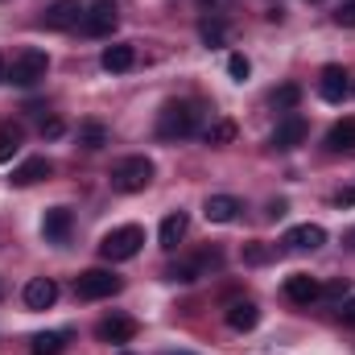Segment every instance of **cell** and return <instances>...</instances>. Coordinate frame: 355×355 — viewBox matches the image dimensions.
Masks as SVG:
<instances>
[{"label":"cell","mask_w":355,"mask_h":355,"mask_svg":"<svg viewBox=\"0 0 355 355\" xmlns=\"http://www.w3.org/2000/svg\"><path fill=\"white\" fill-rule=\"evenodd\" d=\"M198 128V107L190 99H170L162 112H157V137L162 141H178V137H190Z\"/></svg>","instance_id":"6da1fadb"},{"label":"cell","mask_w":355,"mask_h":355,"mask_svg":"<svg viewBox=\"0 0 355 355\" xmlns=\"http://www.w3.org/2000/svg\"><path fill=\"white\" fill-rule=\"evenodd\" d=\"M141 248H145V232H141L137 223L112 227V232L99 240V257H103V261H112V265H120V261H132Z\"/></svg>","instance_id":"7a4b0ae2"},{"label":"cell","mask_w":355,"mask_h":355,"mask_svg":"<svg viewBox=\"0 0 355 355\" xmlns=\"http://www.w3.org/2000/svg\"><path fill=\"white\" fill-rule=\"evenodd\" d=\"M153 182V162L149 157H120L116 166H112V190H120V194H141L145 186Z\"/></svg>","instance_id":"3957f363"},{"label":"cell","mask_w":355,"mask_h":355,"mask_svg":"<svg viewBox=\"0 0 355 355\" xmlns=\"http://www.w3.org/2000/svg\"><path fill=\"white\" fill-rule=\"evenodd\" d=\"M46 71H50V58H46V50H25L21 58H12V67H8V83L12 87H33V83H42L46 79Z\"/></svg>","instance_id":"277c9868"},{"label":"cell","mask_w":355,"mask_h":355,"mask_svg":"<svg viewBox=\"0 0 355 355\" xmlns=\"http://www.w3.org/2000/svg\"><path fill=\"white\" fill-rule=\"evenodd\" d=\"M75 293H79L83 302L112 297V293H120V277H116V272H107V268H87V272H79V277H75Z\"/></svg>","instance_id":"5b68a950"},{"label":"cell","mask_w":355,"mask_h":355,"mask_svg":"<svg viewBox=\"0 0 355 355\" xmlns=\"http://www.w3.org/2000/svg\"><path fill=\"white\" fill-rule=\"evenodd\" d=\"M116 25H120L116 0H91L87 12H83V33H87V37H112Z\"/></svg>","instance_id":"8992f818"},{"label":"cell","mask_w":355,"mask_h":355,"mask_svg":"<svg viewBox=\"0 0 355 355\" xmlns=\"http://www.w3.org/2000/svg\"><path fill=\"white\" fill-rule=\"evenodd\" d=\"M83 12H87V4H83V0H54V4L46 8L42 25H46V29H71V25H79V21H83Z\"/></svg>","instance_id":"52a82bcc"},{"label":"cell","mask_w":355,"mask_h":355,"mask_svg":"<svg viewBox=\"0 0 355 355\" xmlns=\"http://www.w3.org/2000/svg\"><path fill=\"white\" fill-rule=\"evenodd\" d=\"M71 227H75L71 207H50L46 219H42V236H46L50 244H67V240H71Z\"/></svg>","instance_id":"ba28073f"},{"label":"cell","mask_w":355,"mask_h":355,"mask_svg":"<svg viewBox=\"0 0 355 355\" xmlns=\"http://www.w3.org/2000/svg\"><path fill=\"white\" fill-rule=\"evenodd\" d=\"M285 297L297 302V306H310V302L322 297V281L310 277V272H293V277H285Z\"/></svg>","instance_id":"9c48e42d"},{"label":"cell","mask_w":355,"mask_h":355,"mask_svg":"<svg viewBox=\"0 0 355 355\" xmlns=\"http://www.w3.org/2000/svg\"><path fill=\"white\" fill-rule=\"evenodd\" d=\"M318 95L327 99V103H343L347 95H352V83H347V71L343 67H322V79H318Z\"/></svg>","instance_id":"30bf717a"},{"label":"cell","mask_w":355,"mask_h":355,"mask_svg":"<svg viewBox=\"0 0 355 355\" xmlns=\"http://www.w3.org/2000/svg\"><path fill=\"white\" fill-rule=\"evenodd\" d=\"M306 137H310V124H306L302 116H285V120L272 128V145H277V149H297Z\"/></svg>","instance_id":"8fae6325"},{"label":"cell","mask_w":355,"mask_h":355,"mask_svg":"<svg viewBox=\"0 0 355 355\" xmlns=\"http://www.w3.org/2000/svg\"><path fill=\"white\" fill-rule=\"evenodd\" d=\"M21 297H25L29 310H50V306L58 302V285H54L50 277H33V281L21 289Z\"/></svg>","instance_id":"7c38bea8"},{"label":"cell","mask_w":355,"mask_h":355,"mask_svg":"<svg viewBox=\"0 0 355 355\" xmlns=\"http://www.w3.org/2000/svg\"><path fill=\"white\" fill-rule=\"evenodd\" d=\"M95 335H99V343H132L137 339V322L124 318V314H112V318H103L95 327Z\"/></svg>","instance_id":"4fadbf2b"},{"label":"cell","mask_w":355,"mask_h":355,"mask_svg":"<svg viewBox=\"0 0 355 355\" xmlns=\"http://www.w3.org/2000/svg\"><path fill=\"white\" fill-rule=\"evenodd\" d=\"M99 67H103L107 75H124V71H132V67H137V50H132L128 42H120V46H107V50L99 54Z\"/></svg>","instance_id":"5bb4252c"},{"label":"cell","mask_w":355,"mask_h":355,"mask_svg":"<svg viewBox=\"0 0 355 355\" xmlns=\"http://www.w3.org/2000/svg\"><path fill=\"white\" fill-rule=\"evenodd\" d=\"M186 232H190V219H186V211H170V215L162 219V227H157V240H162V248L170 252V248H178V244L186 240Z\"/></svg>","instance_id":"9a60e30c"},{"label":"cell","mask_w":355,"mask_h":355,"mask_svg":"<svg viewBox=\"0 0 355 355\" xmlns=\"http://www.w3.org/2000/svg\"><path fill=\"white\" fill-rule=\"evenodd\" d=\"M285 244L297 248V252H314V248L327 244V227H318V223H302V227H293V232L285 236Z\"/></svg>","instance_id":"2e32d148"},{"label":"cell","mask_w":355,"mask_h":355,"mask_svg":"<svg viewBox=\"0 0 355 355\" xmlns=\"http://www.w3.org/2000/svg\"><path fill=\"white\" fill-rule=\"evenodd\" d=\"M50 174H54V166H50L46 157H25V162L12 170V186H37V182H46Z\"/></svg>","instance_id":"e0dca14e"},{"label":"cell","mask_w":355,"mask_h":355,"mask_svg":"<svg viewBox=\"0 0 355 355\" xmlns=\"http://www.w3.org/2000/svg\"><path fill=\"white\" fill-rule=\"evenodd\" d=\"M202 215H207L211 223H232V219L240 215V198H232V194H211V198L202 202Z\"/></svg>","instance_id":"ac0fdd59"},{"label":"cell","mask_w":355,"mask_h":355,"mask_svg":"<svg viewBox=\"0 0 355 355\" xmlns=\"http://www.w3.org/2000/svg\"><path fill=\"white\" fill-rule=\"evenodd\" d=\"M21 145H25V128L17 120H4L0 124V166H8L21 153Z\"/></svg>","instance_id":"d6986e66"},{"label":"cell","mask_w":355,"mask_h":355,"mask_svg":"<svg viewBox=\"0 0 355 355\" xmlns=\"http://www.w3.org/2000/svg\"><path fill=\"white\" fill-rule=\"evenodd\" d=\"M257 322H261V310L252 302H232L227 306V327L232 331H252Z\"/></svg>","instance_id":"ffe728a7"},{"label":"cell","mask_w":355,"mask_h":355,"mask_svg":"<svg viewBox=\"0 0 355 355\" xmlns=\"http://www.w3.org/2000/svg\"><path fill=\"white\" fill-rule=\"evenodd\" d=\"M327 149H331V153H352L355 149V120H339V124L327 132Z\"/></svg>","instance_id":"44dd1931"},{"label":"cell","mask_w":355,"mask_h":355,"mask_svg":"<svg viewBox=\"0 0 355 355\" xmlns=\"http://www.w3.org/2000/svg\"><path fill=\"white\" fill-rule=\"evenodd\" d=\"M62 343H67V335H62V331H42V335H33L29 352H33V355H58V352H62Z\"/></svg>","instance_id":"7402d4cb"},{"label":"cell","mask_w":355,"mask_h":355,"mask_svg":"<svg viewBox=\"0 0 355 355\" xmlns=\"http://www.w3.org/2000/svg\"><path fill=\"white\" fill-rule=\"evenodd\" d=\"M79 145H83V149H103V145H107V128H103L99 120L79 124Z\"/></svg>","instance_id":"603a6c76"},{"label":"cell","mask_w":355,"mask_h":355,"mask_svg":"<svg viewBox=\"0 0 355 355\" xmlns=\"http://www.w3.org/2000/svg\"><path fill=\"white\" fill-rule=\"evenodd\" d=\"M198 33H202L207 46H223V42H227V25H223L219 17H207V21L198 25Z\"/></svg>","instance_id":"cb8c5ba5"},{"label":"cell","mask_w":355,"mask_h":355,"mask_svg":"<svg viewBox=\"0 0 355 355\" xmlns=\"http://www.w3.org/2000/svg\"><path fill=\"white\" fill-rule=\"evenodd\" d=\"M236 132H240V128H236L232 120H215V124L207 128V145H232Z\"/></svg>","instance_id":"d4e9b609"},{"label":"cell","mask_w":355,"mask_h":355,"mask_svg":"<svg viewBox=\"0 0 355 355\" xmlns=\"http://www.w3.org/2000/svg\"><path fill=\"white\" fill-rule=\"evenodd\" d=\"M297 99H302V87H297V83H285V87L272 91V107H281V112L297 107Z\"/></svg>","instance_id":"484cf974"},{"label":"cell","mask_w":355,"mask_h":355,"mask_svg":"<svg viewBox=\"0 0 355 355\" xmlns=\"http://www.w3.org/2000/svg\"><path fill=\"white\" fill-rule=\"evenodd\" d=\"M244 261L248 265H265V261H272V248L261 244V240H252V244H244Z\"/></svg>","instance_id":"4316f807"},{"label":"cell","mask_w":355,"mask_h":355,"mask_svg":"<svg viewBox=\"0 0 355 355\" xmlns=\"http://www.w3.org/2000/svg\"><path fill=\"white\" fill-rule=\"evenodd\" d=\"M227 75H232L236 83H244V79L252 75V62H248L244 54H232V58H227Z\"/></svg>","instance_id":"83f0119b"},{"label":"cell","mask_w":355,"mask_h":355,"mask_svg":"<svg viewBox=\"0 0 355 355\" xmlns=\"http://www.w3.org/2000/svg\"><path fill=\"white\" fill-rule=\"evenodd\" d=\"M335 25H343V29H355V0H343V4L335 8Z\"/></svg>","instance_id":"f1b7e54d"},{"label":"cell","mask_w":355,"mask_h":355,"mask_svg":"<svg viewBox=\"0 0 355 355\" xmlns=\"http://www.w3.org/2000/svg\"><path fill=\"white\" fill-rule=\"evenodd\" d=\"M67 132V124L58 120V116H50V120H42V137H50V141H58Z\"/></svg>","instance_id":"f546056e"},{"label":"cell","mask_w":355,"mask_h":355,"mask_svg":"<svg viewBox=\"0 0 355 355\" xmlns=\"http://www.w3.org/2000/svg\"><path fill=\"white\" fill-rule=\"evenodd\" d=\"M347 289H352V285H347V277H335L331 285H322V293H327V297H347Z\"/></svg>","instance_id":"4dcf8cb0"},{"label":"cell","mask_w":355,"mask_h":355,"mask_svg":"<svg viewBox=\"0 0 355 355\" xmlns=\"http://www.w3.org/2000/svg\"><path fill=\"white\" fill-rule=\"evenodd\" d=\"M339 318H343L347 327H355V297H347V302H343V310H339Z\"/></svg>","instance_id":"1f68e13d"},{"label":"cell","mask_w":355,"mask_h":355,"mask_svg":"<svg viewBox=\"0 0 355 355\" xmlns=\"http://www.w3.org/2000/svg\"><path fill=\"white\" fill-rule=\"evenodd\" d=\"M281 215H285V198H272L268 202V219H281Z\"/></svg>","instance_id":"d6a6232c"},{"label":"cell","mask_w":355,"mask_h":355,"mask_svg":"<svg viewBox=\"0 0 355 355\" xmlns=\"http://www.w3.org/2000/svg\"><path fill=\"white\" fill-rule=\"evenodd\" d=\"M202 8H215V4H227V0H198Z\"/></svg>","instance_id":"836d02e7"},{"label":"cell","mask_w":355,"mask_h":355,"mask_svg":"<svg viewBox=\"0 0 355 355\" xmlns=\"http://www.w3.org/2000/svg\"><path fill=\"white\" fill-rule=\"evenodd\" d=\"M4 75H8V71H4V62H0V83H4Z\"/></svg>","instance_id":"e575fe53"},{"label":"cell","mask_w":355,"mask_h":355,"mask_svg":"<svg viewBox=\"0 0 355 355\" xmlns=\"http://www.w3.org/2000/svg\"><path fill=\"white\" fill-rule=\"evenodd\" d=\"M352 95H355V83H352Z\"/></svg>","instance_id":"d590c367"}]
</instances>
